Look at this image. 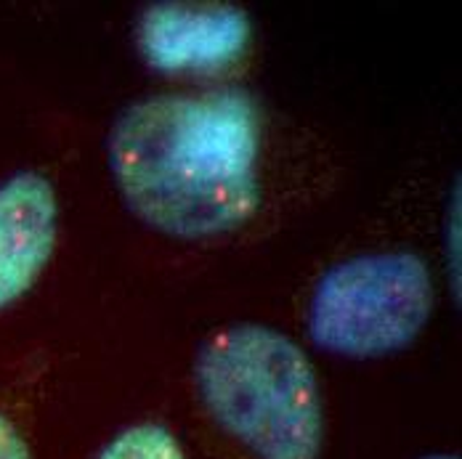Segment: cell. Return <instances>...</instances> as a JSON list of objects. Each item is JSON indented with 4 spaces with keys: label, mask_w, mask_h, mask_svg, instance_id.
Here are the masks:
<instances>
[{
    "label": "cell",
    "mask_w": 462,
    "mask_h": 459,
    "mask_svg": "<svg viewBox=\"0 0 462 459\" xmlns=\"http://www.w3.org/2000/svg\"><path fill=\"white\" fill-rule=\"evenodd\" d=\"M88 459H189V452L168 422L146 417L112 433Z\"/></svg>",
    "instance_id": "cell-6"
},
{
    "label": "cell",
    "mask_w": 462,
    "mask_h": 459,
    "mask_svg": "<svg viewBox=\"0 0 462 459\" xmlns=\"http://www.w3.org/2000/svg\"><path fill=\"white\" fill-rule=\"evenodd\" d=\"M444 255H447V269L452 279V289L460 303V184H455V197L447 205V218H444Z\"/></svg>",
    "instance_id": "cell-8"
},
{
    "label": "cell",
    "mask_w": 462,
    "mask_h": 459,
    "mask_svg": "<svg viewBox=\"0 0 462 459\" xmlns=\"http://www.w3.org/2000/svg\"><path fill=\"white\" fill-rule=\"evenodd\" d=\"M433 274L412 250H374L329 266L311 289V343L340 359L372 362L410 348L433 317Z\"/></svg>",
    "instance_id": "cell-3"
},
{
    "label": "cell",
    "mask_w": 462,
    "mask_h": 459,
    "mask_svg": "<svg viewBox=\"0 0 462 459\" xmlns=\"http://www.w3.org/2000/svg\"><path fill=\"white\" fill-rule=\"evenodd\" d=\"M253 41L250 16L226 3H157L139 19L141 56L171 75L221 72Z\"/></svg>",
    "instance_id": "cell-4"
},
{
    "label": "cell",
    "mask_w": 462,
    "mask_h": 459,
    "mask_svg": "<svg viewBox=\"0 0 462 459\" xmlns=\"http://www.w3.org/2000/svg\"><path fill=\"white\" fill-rule=\"evenodd\" d=\"M0 459H35L32 425L22 409L0 404Z\"/></svg>",
    "instance_id": "cell-7"
},
{
    "label": "cell",
    "mask_w": 462,
    "mask_h": 459,
    "mask_svg": "<svg viewBox=\"0 0 462 459\" xmlns=\"http://www.w3.org/2000/svg\"><path fill=\"white\" fill-rule=\"evenodd\" d=\"M191 409L205 459H324L319 372L272 324H226L199 343Z\"/></svg>",
    "instance_id": "cell-2"
},
{
    "label": "cell",
    "mask_w": 462,
    "mask_h": 459,
    "mask_svg": "<svg viewBox=\"0 0 462 459\" xmlns=\"http://www.w3.org/2000/svg\"><path fill=\"white\" fill-rule=\"evenodd\" d=\"M420 459H460L457 454H449V452H433V454H425Z\"/></svg>",
    "instance_id": "cell-9"
},
{
    "label": "cell",
    "mask_w": 462,
    "mask_h": 459,
    "mask_svg": "<svg viewBox=\"0 0 462 459\" xmlns=\"http://www.w3.org/2000/svg\"><path fill=\"white\" fill-rule=\"evenodd\" d=\"M61 234V197L41 168L0 181V314L19 306L46 276Z\"/></svg>",
    "instance_id": "cell-5"
},
{
    "label": "cell",
    "mask_w": 462,
    "mask_h": 459,
    "mask_svg": "<svg viewBox=\"0 0 462 459\" xmlns=\"http://www.w3.org/2000/svg\"><path fill=\"white\" fill-rule=\"evenodd\" d=\"M263 120L242 91L160 93L128 104L106 138L115 186L149 229L213 242L263 205Z\"/></svg>",
    "instance_id": "cell-1"
}]
</instances>
